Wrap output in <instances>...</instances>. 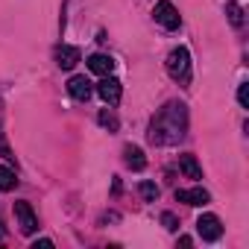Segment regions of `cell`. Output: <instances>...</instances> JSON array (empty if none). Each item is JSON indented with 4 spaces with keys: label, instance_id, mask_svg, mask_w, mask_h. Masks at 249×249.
Masks as SVG:
<instances>
[{
    "label": "cell",
    "instance_id": "obj_12",
    "mask_svg": "<svg viewBox=\"0 0 249 249\" xmlns=\"http://www.w3.org/2000/svg\"><path fill=\"white\" fill-rule=\"evenodd\" d=\"M179 170H182L188 179H202V167H199L196 156H179Z\"/></svg>",
    "mask_w": 249,
    "mask_h": 249
},
{
    "label": "cell",
    "instance_id": "obj_11",
    "mask_svg": "<svg viewBox=\"0 0 249 249\" xmlns=\"http://www.w3.org/2000/svg\"><path fill=\"white\" fill-rule=\"evenodd\" d=\"M123 161H126V167L132 170H144L147 167V159H144V150L141 147H123Z\"/></svg>",
    "mask_w": 249,
    "mask_h": 249
},
{
    "label": "cell",
    "instance_id": "obj_13",
    "mask_svg": "<svg viewBox=\"0 0 249 249\" xmlns=\"http://www.w3.org/2000/svg\"><path fill=\"white\" fill-rule=\"evenodd\" d=\"M18 188V176L12 167H0V191H15Z\"/></svg>",
    "mask_w": 249,
    "mask_h": 249
},
{
    "label": "cell",
    "instance_id": "obj_4",
    "mask_svg": "<svg viewBox=\"0 0 249 249\" xmlns=\"http://www.w3.org/2000/svg\"><path fill=\"white\" fill-rule=\"evenodd\" d=\"M15 220H18V229H21L24 234H36L38 217H36V211H33L30 202H15Z\"/></svg>",
    "mask_w": 249,
    "mask_h": 249
},
{
    "label": "cell",
    "instance_id": "obj_18",
    "mask_svg": "<svg viewBox=\"0 0 249 249\" xmlns=\"http://www.w3.org/2000/svg\"><path fill=\"white\" fill-rule=\"evenodd\" d=\"M237 103H240L243 108H249V85H246V82H240V88H237Z\"/></svg>",
    "mask_w": 249,
    "mask_h": 249
},
{
    "label": "cell",
    "instance_id": "obj_9",
    "mask_svg": "<svg viewBox=\"0 0 249 249\" xmlns=\"http://www.w3.org/2000/svg\"><path fill=\"white\" fill-rule=\"evenodd\" d=\"M76 62H79V47L62 44V47L56 50V65H59L62 71H71V68H76Z\"/></svg>",
    "mask_w": 249,
    "mask_h": 249
},
{
    "label": "cell",
    "instance_id": "obj_8",
    "mask_svg": "<svg viewBox=\"0 0 249 249\" xmlns=\"http://www.w3.org/2000/svg\"><path fill=\"white\" fill-rule=\"evenodd\" d=\"M68 94H71L73 100L85 103V100L94 94V88H91V82H88L85 76H71V79H68Z\"/></svg>",
    "mask_w": 249,
    "mask_h": 249
},
{
    "label": "cell",
    "instance_id": "obj_17",
    "mask_svg": "<svg viewBox=\"0 0 249 249\" xmlns=\"http://www.w3.org/2000/svg\"><path fill=\"white\" fill-rule=\"evenodd\" d=\"M161 223H164V229H167V231H176V229H179V220H176V214H170V211H164V214H161Z\"/></svg>",
    "mask_w": 249,
    "mask_h": 249
},
{
    "label": "cell",
    "instance_id": "obj_15",
    "mask_svg": "<svg viewBox=\"0 0 249 249\" xmlns=\"http://www.w3.org/2000/svg\"><path fill=\"white\" fill-rule=\"evenodd\" d=\"M226 15H229V21H231L234 27H243V9H240L237 3H229V6H226Z\"/></svg>",
    "mask_w": 249,
    "mask_h": 249
},
{
    "label": "cell",
    "instance_id": "obj_2",
    "mask_svg": "<svg viewBox=\"0 0 249 249\" xmlns=\"http://www.w3.org/2000/svg\"><path fill=\"white\" fill-rule=\"evenodd\" d=\"M167 73H170L176 82H182V85L191 82V53H188L185 47L170 50V56H167Z\"/></svg>",
    "mask_w": 249,
    "mask_h": 249
},
{
    "label": "cell",
    "instance_id": "obj_10",
    "mask_svg": "<svg viewBox=\"0 0 249 249\" xmlns=\"http://www.w3.org/2000/svg\"><path fill=\"white\" fill-rule=\"evenodd\" d=\"M88 71L97 73V76H108V73L114 71V59L106 56V53H94V56L88 59Z\"/></svg>",
    "mask_w": 249,
    "mask_h": 249
},
{
    "label": "cell",
    "instance_id": "obj_3",
    "mask_svg": "<svg viewBox=\"0 0 249 249\" xmlns=\"http://www.w3.org/2000/svg\"><path fill=\"white\" fill-rule=\"evenodd\" d=\"M153 18L164 30H179V24H182V18H179V12H176V6L170 3V0H159L156 9H153Z\"/></svg>",
    "mask_w": 249,
    "mask_h": 249
},
{
    "label": "cell",
    "instance_id": "obj_6",
    "mask_svg": "<svg viewBox=\"0 0 249 249\" xmlns=\"http://www.w3.org/2000/svg\"><path fill=\"white\" fill-rule=\"evenodd\" d=\"M97 94H100V97H103L108 106H117V103H120V97H123V85H120V82H117V79L108 73V76H103V79H100V85H97Z\"/></svg>",
    "mask_w": 249,
    "mask_h": 249
},
{
    "label": "cell",
    "instance_id": "obj_19",
    "mask_svg": "<svg viewBox=\"0 0 249 249\" xmlns=\"http://www.w3.org/2000/svg\"><path fill=\"white\" fill-rule=\"evenodd\" d=\"M33 246H36V249H38V246H53V240H47V237H41V240H36Z\"/></svg>",
    "mask_w": 249,
    "mask_h": 249
},
{
    "label": "cell",
    "instance_id": "obj_16",
    "mask_svg": "<svg viewBox=\"0 0 249 249\" xmlns=\"http://www.w3.org/2000/svg\"><path fill=\"white\" fill-rule=\"evenodd\" d=\"M138 191H141V196H144L147 202H156V199H159V188H156V182H141Z\"/></svg>",
    "mask_w": 249,
    "mask_h": 249
},
{
    "label": "cell",
    "instance_id": "obj_14",
    "mask_svg": "<svg viewBox=\"0 0 249 249\" xmlns=\"http://www.w3.org/2000/svg\"><path fill=\"white\" fill-rule=\"evenodd\" d=\"M97 120H100V126H106V129H111V132H117V126H120V120H117V114H114L111 108H103Z\"/></svg>",
    "mask_w": 249,
    "mask_h": 249
},
{
    "label": "cell",
    "instance_id": "obj_5",
    "mask_svg": "<svg viewBox=\"0 0 249 249\" xmlns=\"http://www.w3.org/2000/svg\"><path fill=\"white\" fill-rule=\"evenodd\" d=\"M196 231H199L202 240H220V234H223V223H220L217 214H202V217L196 220Z\"/></svg>",
    "mask_w": 249,
    "mask_h": 249
},
{
    "label": "cell",
    "instance_id": "obj_7",
    "mask_svg": "<svg viewBox=\"0 0 249 249\" xmlns=\"http://www.w3.org/2000/svg\"><path fill=\"white\" fill-rule=\"evenodd\" d=\"M176 199L179 202H185V205H194V208H199V205H208V191L205 188H185V191H176Z\"/></svg>",
    "mask_w": 249,
    "mask_h": 249
},
{
    "label": "cell",
    "instance_id": "obj_1",
    "mask_svg": "<svg viewBox=\"0 0 249 249\" xmlns=\"http://www.w3.org/2000/svg\"><path fill=\"white\" fill-rule=\"evenodd\" d=\"M185 129H188V111H185V103H167L150 123V132L147 138L159 147L164 144H179L185 138Z\"/></svg>",
    "mask_w": 249,
    "mask_h": 249
}]
</instances>
